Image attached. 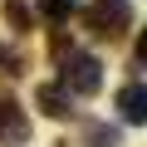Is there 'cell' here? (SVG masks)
<instances>
[{
    "instance_id": "6da1fadb",
    "label": "cell",
    "mask_w": 147,
    "mask_h": 147,
    "mask_svg": "<svg viewBox=\"0 0 147 147\" xmlns=\"http://www.w3.org/2000/svg\"><path fill=\"white\" fill-rule=\"evenodd\" d=\"M79 20H84V30L98 44H118L132 30V5H127V0H93V5H84Z\"/></svg>"
},
{
    "instance_id": "7a4b0ae2",
    "label": "cell",
    "mask_w": 147,
    "mask_h": 147,
    "mask_svg": "<svg viewBox=\"0 0 147 147\" xmlns=\"http://www.w3.org/2000/svg\"><path fill=\"white\" fill-rule=\"evenodd\" d=\"M59 88L93 98V93L103 88V64H98V54H74V49H69V59L59 64Z\"/></svg>"
},
{
    "instance_id": "3957f363",
    "label": "cell",
    "mask_w": 147,
    "mask_h": 147,
    "mask_svg": "<svg viewBox=\"0 0 147 147\" xmlns=\"http://www.w3.org/2000/svg\"><path fill=\"white\" fill-rule=\"evenodd\" d=\"M0 142H5V147L30 142V118H25V108L10 93H0Z\"/></svg>"
},
{
    "instance_id": "277c9868",
    "label": "cell",
    "mask_w": 147,
    "mask_h": 147,
    "mask_svg": "<svg viewBox=\"0 0 147 147\" xmlns=\"http://www.w3.org/2000/svg\"><path fill=\"white\" fill-rule=\"evenodd\" d=\"M118 113H123V123H147V88L142 84H123L118 88Z\"/></svg>"
},
{
    "instance_id": "5b68a950",
    "label": "cell",
    "mask_w": 147,
    "mask_h": 147,
    "mask_svg": "<svg viewBox=\"0 0 147 147\" xmlns=\"http://www.w3.org/2000/svg\"><path fill=\"white\" fill-rule=\"evenodd\" d=\"M69 98H74V93H64L59 84H39V88H34V103H39L49 118H74V103H69Z\"/></svg>"
},
{
    "instance_id": "8992f818",
    "label": "cell",
    "mask_w": 147,
    "mask_h": 147,
    "mask_svg": "<svg viewBox=\"0 0 147 147\" xmlns=\"http://www.w3.org/2000/svg\"><path fill=\"white\" fill-rule=\"evenodd\" d=\"M123 137H118V127H108V123H88L84 127V147H118Z\"/></svg>"
},
{
    "instance_id": "52a82bcc",
    "label": "cell",
    "mask_w": 147,
    "mask_h": 147,
    "mask_svg": "<svg viewBox=\"0 0 147 147\" xmlns=\"http://www.w3.org/2000/svg\"><path fill=\"white\" fill-rule=\"evenodd\" d=\"M74 5H79V0H34V10H39L44 20H69Z\"/></svg>"
},
{
    "instance_id": "ba28073f",
    "label": "cell",
    "mask_w": 147,
    "mask_h": 147,
    "mask_svg": "<svg viewBox=\"0 0 147 147\" xmlns=\"http://www.w3.org/2000/svg\"><path fill=\"white\" fill-rule=\"evenodd\" d=\"M0 15H5L10 30H30V5H25V0H5V10H0Z\"/></svg>"
},
{
    "instance_id": "9c48e42d",
    "label": "cell",
    "mask_w": 147,
    "mask_h": 147,
    "mask_svg": "<svg viewBox=\"0 0 147 147\" xmlns=\"http://www.w3.org/2000/svg\"><path fill=\"white\" fill-rule=\"evenodd\" d=\"M0 74H10V79H15V74H25V54L0 44Z\"/></svg>"
}]
</instances>
